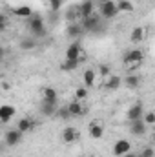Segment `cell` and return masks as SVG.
<instances>
[{"label": "cell", "instance_id": "cell-1", "mask_svg": "<svg viewBox=\"0 0 155 157\" xmlns=\"http://www.w3.org/2000/svg\"><path fill=\"white\" fill-rule=\"evenodd\" d=\"M78 22H80L82 29H84V31H89V33H97V31H100V28H102V20H100V17L95 15V13H91V15L86 17V18H80Z\"/></svg>", "mask_w": 155, "mask_h": 157}, {"label": "cell", "instance_id": "cell-2", "mask_svg": "<svg viewBox=\"0 0 155 157\" xmlns=\"http://www.w3.org/2000/svg\"><path fill=\"white\" fill-rule=\"evenodd\" d=\"M142 62H144V53H142L141 49H130V51L124 55V64H126L130 70L139 68Z\"/></svg>", "mask_w": 155, "mask_h": 157}, {"label": "cell", "instance_id": "cell-3", "mask_svg": "<svg viewBox=\"0 0 155 157\" xmlns=\"http://www.w3.org/2000/svg\"><path fill=\"white\" fill-rule=\"evenodd\" d=\"M117 13H119L117 2H113V0H104V2H100V6H99V17H100V18L112 20Z\"/></svg>", "mask_w": 155, "mask_h": 157}, {"label": "cell", "instance_id": "cell-4", "mask_svg": "<svg viewBox=\"0 0 155 157\" xmlns=\"http://www.w3.org/2000/svg\"><path fill=\"white\" fill-rule=\"evenodd\" d=\"M28 24H29V29L33 35L37 37H44L46 35V24H44V18L39 17V15H31L28 18Z\"/></svg>", "mask_w": 155, "mask_h": 157}, {"label": "cell", "instance_id": "cell-5", "mask_svg": "<svg viewBox=\"0 0 155 157\" xmlns=\"http://www.w3.org/2000/svg\"><path fill=\"white\" fill-rule=\"evenodd\" d=\"M22 137H24V133H22L20 130L9 128V130L4 133V144H6V146H17V144L22 141Z\"/></svg>", "mask_w": 155, "mask_h": 157}, {"label": "cell", "instance_id": "cell-6", "mask_svg": "<svg viewBox=\"0 0 155 157\" xmlns=\"http://www.w3.org/2000/svg\"><path fill=\"white\" fill-rule=\"evenodd\" d=\"M66 59H68V60H80V62H82L84 53H82V46H80L78 42H73V44L68 46V49H66Z\"/></svg>", "mask_w": 155, "mask_h": 157}, {"label": "cell", "instance_id": "cell-7", "mask_svg": "<svg viewBox=\"0 0 155 157\" xmlns=\"http://www.w3.org/2000/svg\"><path fill=\"white\" fill-rule=\"evenodd\" d=\"M68 110L71 113V117H82L88 113V108L84 106V101H71L68 104Z\"/></svg>", "mask_w": 155, "mask_h": 157}, {"label": "cell", "instance_id": "cell-8", "mask_svg": "<svg viewBox=\"0 0 155 157\" xmlns=\"http://www.w3.org/2000/svg\"><path fill=\"white\" fill-rule=\"evenodd\" d=\"M77 11H78V18H86V17H89L91 13H95V4H93V0H82L77 6Z\"/></svg>", "mask_w": 155, "mask_h": 157}, {"label": "cell", "instance_id": "cell-9", "mask_svg": "<svg viewBox=\"0 0 155 157\" xmlns=\"http://www.w3.org/2000/svg\"><path fill=\"white\" fill-rule=\"evenodd\" d=\"M128 152H131V143L128 139H119L113 144V155L115 157H120L124 154H128Z\"/></svg>", "mask_w": 155, "mask_h": 157}, {"label": "cell", "instance_id": "cell-10", "mask_svg": "<svg viewBox=\"0 0 155 157\" xmlns=\"http://www.w3.org/2000/svg\"><path fill=\"white\" fill-rule=\"evenodd\" d=\"M146 130H148V126L144 124L142 119H137V121H131V122H130V133H131V135L141 137V135L146 133Z\"/></svg>", "mask_w": 155, "mask_h": 157}, {"label": "cell", "instance_id": "cell-11", "mask_svg": "<svg viewBox=\"0 0 155 157\" xmlns=\"http://www.w3.org/2000/svg\"><path fill=\"white\" fill-rule=\"evenodd\" d=\"M84 33H86V31L82 29L80 22H70L68 28H66V35H68L70 39H78V37H82Z\"/></svg>", "mask_w": 155, "mask_h": 157}, {"label": "cell", "instance_id": "cell-12", "mask_svg": "<svg viewBox=\"0 0 155 157\" xmlns=\"http://www.w3.org/2000/svg\"><path fill=\"white\" fill-rule=\"evenodd\" d=\"M142 113H144V106H142V102H137V104H133V106L128 110L126 119L131 122V121H137V119H141V117H142Z\"/></svg>", "mask_w": 155, "mask_h": 157}, {"label": "cell", "instance_id": "cell-13", "mask_svg": "<svg viewBox=\"0 0 155 157\" xmlns=\"http://www.w3.org/2000/svg\"><path fill=\"white\" fill-rule=\"evenodd\" d=\"M57 102H51V101H42V104H40V113L44 115V117H53L55 115V112H57Z\"/></svg>", "mask_w": 155, "mask_h": 157}, {"label": "cell", "instance_id": "cell-14", "mask_svg": "<svg viewBox=\"0 0 155 157\" xmlns=\"http://www.w3.org/2000/svg\"><path fill=\"white\" fill-rule=\"evenodd\" d=\"M89 137L91 139H102L104 137V126L99 121H93L89 124Z\"/></svg>", "mask_w": 155, "mask_h": 157}, {"label": "cell", "instance_id": "cell-15", "mask_svg": "<svg viewBox=\"0 0 155 157\" xmlns=\"http://www.w3.org/2000/svg\"><path fill=\"white\" fill-rule=\"evenodd\" d=\"M77 139H78V132L73 126H68V128L62 130V141H64L66 144H71V143H75Z\"/></svg>", "mask_w": 155, "mask_h": 157}, {"label": "cell", "instance_id": "cell-16", "mask_svg": "<svg viewBox=\"0 0 155 157\" xmlns=\"http://www.w3.org/2000/svg\"><path fill=\"white\" fill-rule=\"evenodd\" d=\"M33 128H35V121L31 117H24L17 122V130H20L22 133H28V132H31Z\"/></svg>", "mask_w": 155, "mask_h": 157}, {"label": "cell", "instance_id": "cell-17", "mask_svg": "<svg viewBox=\"0 0 155 157\" xmlns=\"http://www.w3.org/2000/svg\"><path fill=\"white\" fill-rule=\"evenodd\" d=\"M15 117V108L9 104L0 106V122H9L11 119Z\"/></svg>", "mask_w": 155, "mask_h": 157}, {"label": "cell", "instance_id": "cell-18", "mask_svg": "<svg viewBox=\"0 0 155 157\" xmlns=\"http://www.w3.org/2000/svg\"><path fill=\"white\" fill-rule=\"evenodd\" d=\"M95 78H97V71L88 68L84 73H82V80H84V88H91L95 84Z\"/></svg>", "mask_w": 155, "mask_h": 157}, {"label": "cell", "instance_id": "cell-19", "mask_svg": "<svg viewBox=\"0 0 155 157\" xmlns=\"http://www.w3.org/2000/svg\"><path fill=\"white\" fill-rule=\"evenodd\" d=\"M106 80V90H117L120 84H122V78L119 77V75H108V77L104 78Z\"/></svg>", "mask_w": 155, "mask_h": 157}, {"label": "cell", "instance_id": "cell-20", "mask_svg": "<svg viewBox=\"0 0 155 157\" xmlns=\"http://www.w3.org/2000/svg\"><path fill=\"white\" fill-rule=\"evenodd\" d=\"M124 84H126V88L135 90V88H139V86H141V77H139V75H135V73L126 75V78H124Z\"/></svg>", "mask_w": 155, "mask_h": 157}, {"label": "cell", "instance_id": "cell-21", "mask_svg": "<svg viewBox=\"0 0 155 157\" xmlns=\"http://www.w3.org/2000/svg\"><path fill=\"white\" fill-rule=\"evenodd\" d=\"M144 33H146V29L139 26V28H135V29L131 31L130 40H131V42H135V44H139V42H142V40H144Z\"/></svg>", "mask_w": 155, "mask_h": 157}, {"label": "cell", "instance_id": "cell-22", "mask_svg": "<svg viewBox=\"0 0 155 157\" xmlns=\"http://www.w3.org/2000/svg\"><path fill=\"white\" fill-rule=\"evenodd\" d=\"M13 13H15L17 17H22V18H29V17L33 15V11H31L29 6H18V7H15Z\"/></svg>", "mask_w": 155, "mask_h": 157}, {"label": "cell", "instance_id": "cell-23", "mask_svg": "<svg viewBox=\"0 0 155 157\" xmlns=\"http://www.w3.org/2000/svg\"><path fill=\"white\" fill-rule=\"evenodd\" d=\"M42 101L57 102V90H55V88H44V90H42Z\"/></svg>", "mask_w": 155, "mask_h": 157}, {"label": "cell", "instance_id": "cell-24", "mask_svg": "<svg viewBox=\"0 0 155 157\" xmlns=\"http://www.w3.org/2000/svg\"><path fill=\"white\" fill-rule=\"evenodd\" d=\"M20 48H22V49H28V51H29V49H35V48H37V40L31 39V37H26V39L20 40Z\"/></svg>", "mask_w": 155, "mask_h": 157}, {"label": "cell", "instance_id": "cell-25", "mask_svg": "<svg viewBox=\"0 0 155 157\" xmlns=\"http://www.w3.org/2000/svg\"><path fill=\"white\" fill-rule=\"evenodd\" d=\"M55 115H57L59 119H62V121H68V119H71V113H70L68 106H59V108H57V112H55Z\"/></svg>", "mask_w": 155, "mask_h": 157}, {"label": "cell", "instance_id": "cell-26", "mask_svg": "<svg viewBox=\"0 0 155 157\" xmlns=\"http://www.w3.org/2000/svg\"><path fill=\"white\" fill-rule=\"evenodd\" d=\"M117 9L130 13V11H133V4H131L130 0H119V2H117Z\"/></svg>", "mask_w": 155, "mask_h": 157}, {"label": "cell", "instance_id": "cell-27", "mask_svg": "<svg viewBox=\"0 0 155 157\" xmlns=\"http://www.w3.org/2000/svg\"><path fill=\"white\" fill-rule=\"evenodd\" d=\"M78 64H80V60H64V64H62V70L64 71H73V70H77Z\"/></svg>", "mask_w": 155, "mask_h": 157}, {"label": "cell", "instance_id": "cell-28", "mask_svg": "<svg viewBox=\"0 0 155 157\" xmlns=\"http://www.w3.org/2000/svg\"><path fill=\"white\" fill-rule=\"evenodd\" d=\"M86 97H88V88H77L75 90V101H86Z\"/></svg>", "mask_w": 155, "mask_h": 157}, {"label": "cell", "instance_id": "cell-29", "mask_svg": "<svg viewBox=\"0 0 155 157\" xmlns=\"http://www.w3.org/2000/svg\"><path fill=\"white\" fill-rule=\"evenodd\" d=\"M142 121H144V124H146V126H152V124H153L155 122V113L153 112H146V113H142Z\"/></svg>", "mask_w": 155, "mask_h": 157}, {"label": "cell", "instance_id": "cell-30", "mask_svg": "<svg viewBox=\"0 0 155 157\" xmlns=\"http://www.w3.org/2000/svg\"><path fill=\"white\" fill-rule=\"evenodd\" d=\"M99 75L102 78H106L108 75H112V71H110V68H108L106 64H100V66H99Z\"/></svg>", "mask_w": 155, "mask_h": 157}, {"label": "cell", "instance_id": "cell-31", "mask_svg": "<svg viewBox=\"0 0 155 157\" xmlns=\"http://www.w3.org/2000/svg\"><path fill=\"white\" fill-rule=\"evenodd\" d=\"M49 6H51L53 11H59L60 6H62V0H49Z\"/></svg>", "mask_w": 155, "mask_h": 157}, {"label": "cell", "instance_id": "cell-32", "mask_svg": "<svg viewBox=\"0 0 155 157\" xmlns=\"http://www.w3.org/2000/svg\"><path fill=\"white\" fill-rule=\"evenodd\" d=\"M141 154H142L144 157H153V155H155V152H153V148H152V146H146V148H144Z\"/></svg>", "mask_w": 155, "mask_h": 157}, {"label": "cell", "instance_id": "cell-33", "mask_svg": "<svg viewBox=\"0 0 155 157\" xmlns=\"http://www.w3.org/2000/svg\"><path fill=\"white\" fill-rule=\"evenodd\" d=\"M7 20H9V18H7L4 13H0V24H7Z\"/></svg>", "mask_w": 155, "mask_h": 157}, {"label": "cell", "instance_id": "cell-34", "mask_svg": "<svg viewBox=\"0 0 155 157\" xmlns=\"http://www.w3.org/2000/svg\"><path fill=\"white\" fill-rule=\"evenodd\" d=\"M4 57H6V49L0 46V64H2V60H4Z\"/></svg>", "mask_w": 155, "mask_h": 157}, {"label": "cell", "instance_id": "cell-35", "mask_svg": "<svg viewBox=\"0 0 155 157\" xmlns=\"http://www.w3.org/2000/svg\"><path fill=\"white\" fill-rule=\"evenodd\" d=\"M120 157H137V154H133V152H128V154H124V155Z\"/></svg>", "mask_w": 155, "mask_h": 157}, {"label": "cell", "instance_id": "cell-36", "mask_svg": "<svg viewBox=\"0 0 155 157\" xmlns=\"http://www.w3.org/2000/svg\"><path fill=\"white\" fill-rule=\"evenodd\" d=\"M6 28H7V24H0V33H2V31H6Z\"/></svg>", "mask_w": 155, "mask_h": 157}, {"label": "cell", "instance_id": "cell-37", "mask_svg": "<svg viewBox=\"0 0 155 157\" xmlns=\"http://www.w3.org/2000/svg\"><path fill=\"white\" fill-rule=\"evenodd\" d=\"M4 150H6V144H4V143H0V154H4Z\"/></svg>", "mask_w": 155, "mask_h": 157}, {"label": "cell", "instance_id": "cell-38", "mask_svg": "<svg viewBox=\"0 0 155 157\" xmlns=\"http://www.w3.org/2000/svg\"><path fill=\"white\" fill-rule=\"evenodd\" d=\"M137 157H144V155H142V154H139V155H137Z\"/></svg>", "mask_w": 155, "mask_h": 157}, {"label": "cell", "instance_id": "cell-39", "mask_svg": "<svg viewBox=\"0 0 155 157\" xmlns=\"http://www.w3.org/2000/svg\"><path fill=\"white\" fill-rule=\"evenodd\" d=\"M88 157H97V155H88Z\"/></svg>", "mask_w": 155, "mask_h": 157}]
</instances>
